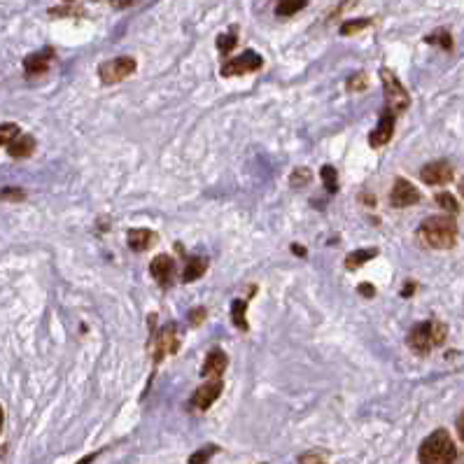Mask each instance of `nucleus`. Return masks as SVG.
<instances>
[{
  "mask_svg": "<svg viewBox=\"0 0 464 464\" xmlns=\"http://www.w3.org/2000/svg\"><path fill=\"white\" fill-rule=\"evenodd\" d=\"M417 238L425 248L450 250L457 241V224L453 222V217H427L417 229Z\"/></svg>",
  "mask_w": 464,
  "mask_h": 464,
  "instance_id": "nucleus-1",
  "label": "nucleus"
},
{
  "mask_svg": "<svg viewBox=\"0 0 464 464\" xmlns=\"http://www.w3.org/2000/svg\"><path fill=\"white\" fill-rule=\"evenodd\" d=\"M457 457V446L448 429H436L420 443L417 460L420 464H453Z\"/></svg>",
  "mask_w": 464,
  "mask_h": 464,
  "instance_id": "nucleus-2",
  "label": "nucleus"
},
{
  "mask_svg": "<svg viewBox=\"0 0 464 464\" xmlns=\"http://www.w3.org/2000/svg\"><path fill=\"white\" fill-rule=\"evenodd\" d=\"M448 336V327L439 320H425L420 324H415L413 329L408 331V348L415 350L420 355L432 353L434 348H439Z\"/></svg>",
  "mask_w": 464,
  "mask_h": 464,
  "instance_id": "nucleus-3",
  "label": "nucleus"
},
{
  "mask_svg": "<svg viewBox=\"0 0 464 464\" xmlns=\"http://www.w3.org/2000/svg\"><path fill=\"white\" fill-rule=\"evenodd\" d=\"M381 82H383V89H385V108H387L385 112L397 115V112L408 110L410 98H408V91L403 89V84L399 82V77H397L390 68H383Z\"/></svg>",
  "mask_w": 464,
  "mask_h": 464,
  "instance_id": "nucleus-4",
  "label": "nucleus"
},
{
  "mask_svg": "<svg viewBox=\"0 0 464 464\" xmlns=\"http://www.w3.org/2000/svg\"><path fill=\"white\" fill-rule=\"evenodd\" d=\"M134 72H136L134 56H117V58H110V61L101 63L98 77H101L103 84H119V82H124L126 77L134 75Z\"/></svg>",
  "mask_w": 464,
  "mask_h": 464,
  "instance_id": "nucleus-5",
  "label": "nucleus"
},
{
  "mask_svg": "<svg viewBox=\"0 0 464 464\" xmlns=\"http://www.w3.org/2000/svg\"><path fill=\"white\" fill-rule=\"evenodd\" d=\"M264 65V58L257 54L255 49L243 51L241 56L231 58L222 65V77H236V75H248V72H257Z\"/></svg>",
  "mask_w": 464,
  "mask_h": 464,
  "instance_id": "nucleus-6",
  "label": "nucleus"
},
{
  "mask_svg": "<svg viewBox=\"0 0 464 464\" xmlns=\"http://www.w3.org/2000/svg\"><path fill=\"white\" fill-rule=\"evenodd\" d=\"M180 348V336H177L175 324H166V327L154 336V364H159L166 355H175Z\"/></svg>",
  "mask_w": 464,
  "mask_h": 464,
  "instance_id": "nucleus-7",
  "label": "nucleus"
},
{
  "mask_svg": "<svg viewBox=\"0 0 464 464\" xmlns=\"http://www.w3.org/2000/svg\"><path fill=\"white\" fill-rule=\"evenodd\" d=\"M420 198H422L420 191H417L413 184L403 180V177H397L392 184V191H390V203H392V208H408V205L420 203Z\"/></svg>",
  "mask_w": 464,
  "mask_h": 464,
  "instance_id": "nucleus-8",
  "label": "nucleus"
},
{
  "mask_svg": "<svg viewBox=\"0 0 464 464\" xmlns=\"http://www.w3.org/2000/svg\"><path fill=\"white\" fill-rule=\"evenodd\" d=\"M453 177H455V170L448 161H432L422 166L420 170V180L425 184H448Z\"/></svg>",
  "mask_w": 464,
  "mask_h": 464,
  "instance_id": "nucleus-9",
  "label": "nucleus"
},
{
  "mask_svg": "<svg viewBox=\"0 0 464 464\" xmlns=\"http://www.w3.org/2000/svg\"><path fill=\"white\" fill-rule=\"evenodd\" d=\"M54 63V49L47 47L42 51H33L24 58V70H26V77H38V75H45V72L49 70V65Z\"/></svg>",
  "mask_w": 464,
  "mask_h": 464,
  "instance_id": "nucleus-10",
  "label": "nucleus"
},
{
  "mask_svg": "<svg viewBox=\"0 0 464 464\" xmlns=\"http://www.w3.org/2000/svg\"><path fill=\"white\" fill-rule=\"evenodd\" d=\"M222 394V381H208L205 385H201L191 397V403L198 408V410H208L213 403L220 399Z\"/></svg>",
  "mask_w": 464,
  "mask_h": 464,
  "instance_id": "nucleus-11",
  "label": "nucleus"
},
{
  "mask_svg": "<svg viewBox=\"0 0 464 464\" xmlns=\"http://www.w3.org/2000/svg\"><path fill=\"white\" fill-rule=\"evenodd\" d=\"M229 367V360H227V353L220 348L210 350L208 357H205L203 362V369H201V376L205 378H213V381H222V374L227 371Z\"/></svg>",
  "mask_w": 464,
  "mask_h": 464,
  "instance_id": "nucleus-12",
  "label": "nucleus"
},
{
  "mask_svg": "<svg viewBox=\"0 0 464 464\" xmlns=\"http://www.w3.org/2000/svg\"><path fill=\"white\" fill-rule=\"evenodd\" d=\"M394 136V115H390V112H383L381 115V122H378L376 131H371L369 136V145L371 147H383V145H387L392 141Z\"/></svg>",
  "mask_w": 464,
  "mask_h": 464,
  "instance_id": "nucleus-13",
  "label": "nucleus"
},
{
  "mask_svg": "<svg viewBox=\"0 0 464 464\" xmlns=\"http://www.w3.org/2000/svg\"><path fill=\"white\" fill-rule=\"evenodd\" d=\"M173 271H175L173 257H168V255H159L150 264V273H152V278H154L159 285H161V287H168V285H170Z\"/></svg>",
  "mask_w": 464,
  "mask_h": 464,
  "instance_id": "nucleus-14",
  "label": "nucleus"
},
{
  "mask_svg": "<svg viewBox=\"0 0 464 464\" xmlns=\"http://www.w3.org/2000/svg\"><path fill=\"white\" fill-rule=\"evenodd\" d=\"M126 243H129V248L134 252H145L157 243V234L150 229H131L126 234Z\"/></svg>",
  "mask_w": 464,
  "mask_h": 464,
  "instance_id": "nucleus-15",
  "label": "nucleus"
},
{
  "mask_svg": "<svg viewBox=\"0 0 464 464\" xmlns=\"http://www.w3.org/2000/svg\"><path fill=\"white\" fill-rule=\"evenodd\" d=\"M8 152H10V157H15V159L31 157L33 152H35V138L26 136V134H19L15 141L8 145Z\"/></svg>",
  "mask_w": 464,
  "mask_h": 464,
  "instance_id": "nucleus-16",
  "label": "nucleus"
},
{
  "mask_svg": "<svg viewBox=\"0 0 464 464\" xmlns=\"http://www.w3.org/2000/svg\"><path fill=\"white\" fill-rule=\"evenodd\" d=\"M208 271V259L205 257H187V266L182 271V282L198 280Z\"/></svg>",
  "mask_w": 464,
  "mask_h": 464,
  "instance_id": "nucleus-17",
  "label": "nucleus"
},
{
  "mask_svg": "<svg viewBox=\"0 0 464 464\" xmlns=\"http://www.w3.org/2000/svg\"><path fill=\"white\" fill-rule=\"evenodd\" d=\"M378 257V248H367V250H355L346 257V269L348 271H357L362 266H367L371 259Z\"/></svg>",
  "mask_w": 464,
  "mask_h": 464,
  "instance_id": "nucleus-18",
  "label": "nucleus"
},
{
  "mask_svg": "<svg viewBox=\"0 0 464 464\" xmlns=\"http://www.w3.org/2000/svg\"><path fill=\"white\" fill-rule=\"evenodd\" d=\"M245 313H248V301L236 299L234 303H231V322H234L236 329H241V331H248V329H250Z\"/></svg>",
  "mask_w": 464,
  "mask_h": 464,
  "instance_id": "nucleus-19",
  "label": "nucleus"
},
{
  "mask_svg": "<svg viewBox=\"0 0 464 464\" xmlns=\"http://www.w3.org/2000/svg\"><path fill=\"white\" fill-rule=\"evenodd\" d=\"M425 42L427 45H441V47L446 51L453 49V35H450V31H446V29H439V31L429 33V35L425 38Z\"/></svg>",
  "mask_w": 464,
  "mask_h": 464,
  "instance_id": "nucleus-20",
  "label": "nucleus"
},
{
  "mask_svg": "<svg viewBox=\"0 0 464 464\" xmlns=\"http://www.w3.org/2000/svg\"><path fill=\"white\" fill-rule=\"evenodd\" d=\"M306 8H308V3H303V0H296V3H287V0H282V3L275 5V15L278 17H291V15H296V12L306 10Z\"/></svg>",
  "mask_w": 464,
  "mask_h": 464,
  "instance_id": "nucleus-21",
  "label": "nucleus"
},
{
  "mask_svg": "<svg viewBox=\"0 0 464 464\" xmlns=\"http://www.w3.org/2000/svg\"><path fill=\"white\" fill-rule=\"evenodd\" d=\"M320 177L327 184V191L329 194H334V191H339V173H336L334 166H322L320 168Z\"/></svg>",
  "mask_w": 464,
  "mask_h": 464,
  "instance_id": "nucleus-22",
  "label": "nucleus"
},
{
  "mask_svg": "<svg viewBox=\"0 0 464 464\" xmlns=\"http://www.w3.org/2000/svg\"><path fill=\"white\" fill-rule=\"evenodd\" d=\"M236 42H238L236 29L229 31V33H220V35H217V49H220L222 54H231V49L236 47Z\"/></svg>",
  "mask_w": 464,
  "mask_h": 464,
  "instance_id": "nucleus-23",
  "label": "nucleus"
},
{
  "mask_svg": "<svg viewBox=\"0 0 464 464\" xmlns=\"http://www.w3.org/2000/svg\"><path fill=\"white\" fill-rule=\"evenodd\" d=\"M369 26H371V19H353V22H346L341 26V35H355V33L369 29Z\"/></svg>",
  "mask_w": 464,
  "mask_h": 464,
  "instance_id": "nucleus-24",
  "label": "nucleus"
},
{
  "mask_svg": "<svg viewBox=\"0 0 464 464\" xmlns=\"http://www.w3.org/2000/svg\"><path fill=\"white\" fill-rule=\"evenodd\" d=\"M436 203H439L446 213H453V215L460 213V203H457V198L453 194H448V191H443V194L436 196Z\"/></svg>",
  "mask_w": 464,
  "mask_h": 464,
  "instance_id": "nucleus-25",
  "label": "nucleus"
},
{
  "mask_svg": "<svg viewBox=\"0 0 464 464\" xmlns=\"http://www.w3.org/2000/svg\"><path fill=\"white\" fill-rule=\"evenodd\" d=\"M17 136H19V126L17 124H12V122L0 124V147H3V145H10Z\"/></svg>",
  "mask_w": 464,
  "mask_h": 464,
  "instance_id": "nucleus-26",
  "label": "nucleus"
},
{
  "mask_svg": "<svg viewBox=\"0 0 464 464\" xmlns=\"http://www.w3.org/2000/svg\"><path fill=\"white\" fill-rule=\"evenodd\" d=\"M313 180V173H310L308 168H296L294 173H291V177H289V184L291 187H306V184Z\"/></svg>",
  "mask_w": 464,
  "mask_h": 464,
  "instance_id": "nucleus-27",
  "label": "nucleus"
},
{
  "mask_svg": "<svg viewBox=\"0 0 464 464\" xmlns=\"http://www.w3.org/2000/svg\"><path fill=\"white\" fill-rule=\"evenodd\" d=\"M346 87H348V91H364L369 87L367 72H355V75H350L348 82H346Z\"/></svg>",
  "mask_w": 464,
  "mask_h": 464,
  "instance_id": "nucleus-28",
  "label": "nucleus"
},
{
  "mask_svg": "<svg viewBox=\"0 0 464 464\" xmlns=\"http://www.w3.org/2000/svg\"><path fill=\"white\" fill-rule=\"evenodd\" d=\"M217 446H205V448H201V450H196L194 455H189V464H205L210 460V457H213L215 453H217Z\"/></svg>",
  "mask_w": 464,
  "mask_h": 464,
  "instance_id": "nucleus-29",
  "label": "nucleus"
},
{
  "mask_svg": "<svg viewBox=\"0 0 464 464\" xmlns=\"http://www.w3.org/2000/svg\"><path fill=\"white\" fill-rule=\"evenodd\" d=\"M205 315H208V310L198 306V308H191V310H189L187 320H189V324H191V327H198V324H201V322L205 320Z\"/></svg>",
  "mask_w": 464,
  "mask_h": 464,
  "instance_id": "nucleus-30",
  "label": "nucleus"
},
{
  "mask_svg": "<svg viewBox=\"0 0 464 464\" xmlns=\"http://www.w3.org/2000/svg\"><path fill=\"white\" fill-rule=\"evenodd\" d=\"M24 191L22 189H3L0 191V198L3 201H24Z\"/></svg>",
  "mask_w": 464,
  "mask_h": 464,
  "instance_id": "nucleus-31",
  "label": "nucleus"
},
{
  "mask_svg": "<svg viewBox=\"0 0 464 464\" xmlns=\"http://www.w3.org/2000/svg\"><path fill=\"white\" fill-rule=\"evenodd\" d=\"M357 289H360L362 294L367 296V299H371V296H376V287H374V285H369V282H362Z\"/></svg>",
  "mask_w": 464,
  "mask_h": 464,
  "instance_id": "nucleus-32",
  "label": "nucleus"
},
{
  "mask_svg": "<svg viewBox=\"0 0 464 464\" xmlns=\"http://www.w3.org/2000/svg\"><path fill=\"white\" fill-rule=\"evenodd\" d=\"M413 291H415V282H406V287H403L401 296H403V299H408V296L413 294Z\"/></svg>",
  "mask_w": 464,
  "mask_h": 464,
  "instance_id": "nucleus-33",
  "label": "nucleus"
},
{
  "mask_svg": "<svg viewBox=\"0 0 464 464\" xmlns=\"http://www.w3.org/2000/svg\"><path fill=\"white\" fill-rule=\"evenodd\" d=\"M291 252H294V255L306 257V248H299V245H291Z\"/></svg>",
  "mask_w": 464,
  "mask_h": 464,
  "instance_id": "nucleus-34",
  "label": "nucleus"
},
{
  "mask_svg": "<svg viewBox=\"0 0 464 464\" xmlns=\"http://www.w3.org/2000/svg\"><path fill=\"white\" fill-rule=\"evenodd\" d=\"M91 460H96V453H91V455H87V457H84V460H82V462H77V464H89Z\"/></svg>",
  "mask_w": 464,
  "mask_h": 464,
  "instance_id": "nucleus-35",
  "label": "nucleus"
},
{
  "mask_svg": "<svg viewBox=\"0 0 464 464\" xmlns=\"http://www.w3.org/2000/svg\"><path fill=\"white\" fill-rule=\"evenodd\" d=\"M0 429H3V406H0Z\"/></svg>",
  "mask_w": 464,
  "mask_h": 464,
  "instance_id": "nucleus-36",
  "label": "nucleus"
}]
</instances>
